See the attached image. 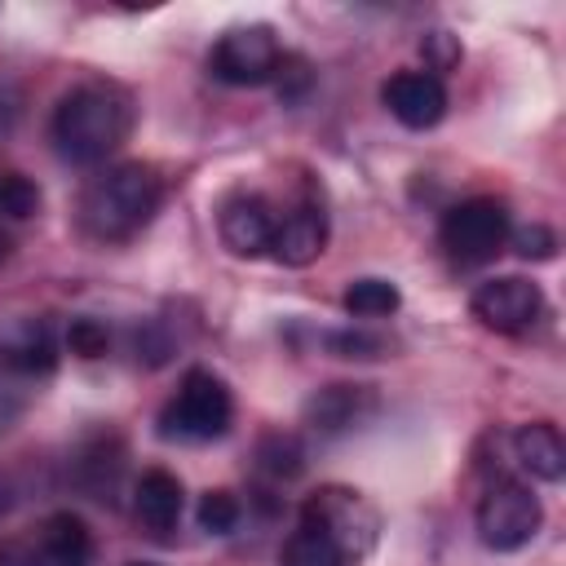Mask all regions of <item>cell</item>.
Wrapping results in <instances>:
<instances>
[{"mask_svg":"<svg viewBox=\"0 0 566 566\" xmlns=\"http://www.w3.org/2000/svg\"><path fill=\"white\" fill-rule=\"evenodd\" d=\"M283 62V49H279V35L274 27L265 22H248V27H230L212 53H208V71L212 80L230 84V88H256V84H270L274 71Z\"/></svg>","mask_w":566,"mask_h":566,"instance_id":"obj_8","label":"cell"},{"mask_svg":"<svg viewBox=\"0 0 566 566\" xmlns=\"http://www.w3.org/2000/svg\"><path fill=\"white\" fill-rule=\"evenodd\" d=\"M332 349L340 358H376L385 349V340L380 336H367V332H336L332 336Z\"/></svg>","mask_w":566,"mask_h":566,"instance_id":"obj_26","label":"cell"},{"mask_svg":"<svg viewBox=\"0 0 566 566\" xmlns=\"http://www.w3.org/2000/svg\"><path fill=\"white\" fill-rule=\"evenodd\" d=\"M380 102L402 128H433L447 115V84L429 71H394L380 84Z\"/></svg>","mask_w":566,"mask_h":566,"instance_id":"obj_12","label":"cell"},{"mask_svg":"<svg viewBox=\"0 0 566 566\" xmlns=\"http://www.w3.org/2000/svg\"><path fill=\"white\" fill-rule=\"evenodd\" d=\"M40 212V186L22 172H0V234L9 221H31Z\"/></svg>","mask_w":566,"mask_h":566,"instance_id":"obj_20","label":"cell"},{"mask_svg":"<svg viewBox=\"0 0 566 566\" xmlns=\"http://www.w3.org/2000/svg\"><path fill=\"white\" fill-rule=\"evenodd\" d=\"M256 460L270 478H296L305 469V451L292 433H265L261 447H256Z\"/></svg>","mask_w":566,"mask_h":566,"instance_id":"obj_21","label":"cell"},{"mask_svg":"<svg viewBox=\"0 0 566 566\" xmlns=\"http://www.w3.org/2000/svg\"><path fill=\"white\" fill-rule=\"evenodd\" d=\"M398 305H402V296L389 279H354L345 287V310L354 318H389Z\"/></svg>","mask_w":566,"mask_h":566,"instance_id":"obj_19","label":"cell"},{"mask_svg":"<svg viewBox=\"0 0 566 566\" xmlns=\"http://www.w3.org/2000/svg\"><path fill=\"white\" fill-rule=\"evenodd\" d=\"M128 566H150V562H128Z\"/></svg>","mask_w":566,"mask_h":566,"instance_id":"obj_29","label":"cell"},{"mask_svg":"<svg viewBox=\"0 0 566 566\" xmlns=\"http://www.w3.org/2000/svg\"><path fill=\"white\" fill-rule=\"evenodd\" d=\"M279 562H283V566H349V562L336 553V544L323 539V535H318L314 526H305V522H296V531L283 539Z\"/></svg>","mask_w":566,"mask_h":566,"instance_id":"obj_18","label":"cell"},{"mask_svg":"<svg viewBox=\"0 0 566 566\" xmlns=\"http://www.w3.org/2000/svg\"><path fill=\"white\" fill-rule=\"evenodd\" d=\"M230 420H234L230 385L208 367H190L177 394L159 411V438L164 442H212V438H226Z\"/></svg>","mask_w":566,"mask_h":566,"instance_id":"obj_3","label":"cell"},{"mask_svg":"<svg viewBox=\"0 0 566 566\" xmlns=\"http://www.w3.org/2000/svg\"><path fill=\"white\" fill-rule=\"evenodd\" d=\"M509 230H513V221H509L504 199L473 195V199L447 208V217L438 226V243L455 270H478V265H491L509 248Z\"/></svg>","mask_w":566,"mask_h":566,"instance_id":"obj_5","label":"cell"},{"mask_svg":"<svg viewBox=\"0 0 566 566\" xmlns=\"http://www.w3.org/2000/svg\"><path fill=\"white\" fill-rule=\"evenodd\" d=\"M274 84H279L283 102H296L301 88H310V66H305L301 57H287V53H283V62H279V71H274Z\"/></svg>","mask_w":566,"mask_h":566,"instance_id":"obj_25","label":"cell"},{"mask_svg":"<svg viewBox=\"0 0 566 566\" xmlns=\"http://www.w3.org/2000/svg\"><path fill=\"white\" fill-rule=\"evenodd\" d=\"M133 119H137V102L124 84L84 80L71 93H62L49 133H53V146L66 164L93 168V164H106L128 142Z\"/></svg>","mask_w":566,"mask_h":566,"instance_id":"obj_1","label":"cell"},{"mask_svg":"<svg viewBox=\"0 0 566 566\" xmlns=\"http://www.w3.org/2000/svg\"><path fill=\"white\" fill-rule=\"evenodd\" d=\"M509 248H513L522 261H548V256L557 252V234H553L548 226L531 221V226H522V230H509Z\"/></svg>","mask_w":566,"mask_h":566,"instance_id":"obj_23","label":"cell"},{"mask_svg":"<svg viewBox=\"0 0 566 566\" xmlns=\"http://www.w3.org/2000/svg\"><path fill=\"white\" fill-rule=\"evenodd\" d=\"M469 305H473V318H478L482 327L500 332V336H522V332H531V327L544 318V310H548L539 283H531V279H522V274H500V279L478 283V292H473Z\"/></svg>","mask_w":566,"mask_h":566,"instance_id":"obj_10","label":"cell"},{"mask_svg":"<svg viewBox=\"0 0 566 566\" xmlns=\"http://www.w3.org/2000/svg\"><path fill=\"white\" fill-rule=\"evenodd\" d=\"M424 57H429V75L451 71V66L460 62V44H455L447 31H433V35L424 40Z\"/></svg>","mask_w":566,"mask_h":566,"instance_id":"obj_27","label":"cell"},{"mask_svg":"<svg viewBox=\"0 0 566 566\" xmlns=\"http://www.w3.org/2000/svg\"><path fill=\"white\" fill-rule=\"evenodd\" d=\"M301 522L314 526L323 539H332L336 553L349 566H358L376 548V539H380V513L371 509V500L363 491L336 486V482L332 486H318L314 495H305Z\"/></svg>","mask_w":566,"mask_h":566,"instance_id":"obj_4","label":"cell"},{"mask_svg":"<svg viewBox=\"0 0 566 566\" xmlns=\"http://www.w3.org/2000/svg\"><path fill=\"white\" fill-rule=\"evenodd\" d=\"M376 411V398L367 385H327L305 402V424L323 438H336L354 424H363Z\"/></svg>","mask_w":566,"mask_h":566,"instance_id":"obj_14","label":"cell"},{"mask_svg":"<svg viewBox=\"0 0 566 566\" xmlns=\"http://www.w3.org/2000/svg\"><path fill=\"white\" fill-rule=\"evenodd\" d=\"M274 226H279V208L256 195V190H230L217 208V230H221V243L234 252V256H261L270 252L274 243Z\"/></svg>","mask_w":566,"mask_h":566,"instance_id":"obj_11","label":"cell"},{"mask_svg":"<svg viewBox=\"0 0 566 566\" xmlns=\"http://www.w3.org/2000/svg\"><path fill=\"white\" fill-rule=\"evenodd\" d=\"M93 535L75 513H44L0 544V566H88Z\"/></svg>","mask_w":566,"mask_h":566,"instance_id":"obj_7","label":"cell"},{"mask_svg":"<svg viewBox=\"0 0 566 566\" xmlns=\"http://www.w3.org/2000/svg\"><path fill=\"white\" fill-rule=\"evenodd\" d=\"M71 464H75V482L93 500H102V504L115 500V486H119V473H124V447H119V438H111V433L88 438Z\"/></svg>","mask_w":566,"mask_h":566,"instance_id":"obj_17","label":"cell"},{"mask_svg":"<svg viewBox=\"0 0 566 566\" xmlns=\"http://www.w3.org/2000/svg\"><path fill=\"white\" fill-rule=\"evenodd\" d=\"M513 460L522 464V473L539 478V482H562L566 473V442L557 433V424L548 420H531L513 433Z\"/></svg>","mask_w":566,"mask_h":566,"instance_id":"obj_16","label":"cell"},{"mask_svg":"<svg viewBox=\"0 0 566 566\" xmlns=\"http://www.w3.org/2000/svg\"><path fill=\"white\" fill-rule=\"evenodd\" d=\"M164 181L150 164H115L88 177L75 203V221L93 243H128L159 212Z\"/></svg>","mask_w":566,"mask_h":566,"instance_id":"obj_2","label":"cell"},{"mask_svg":"<svg viewBox=\"0 0 566 566\" xmlns=\"http://www.w3.org/2000/svg\"><path fill=\"white\" fill-rule=\"evenodd\" d=\"M181 504H186L181 482L168 469H146L142 473V482L133 491V513H137V522H142L146 535L168 539L177 531V522H181Z\"/></svg>","mask_w":566,"mask_h":566,"instance_id":"obj_15","label":"cell"},{"mask_svg":"<svg viewBox=\"0 0 566 566\" xmlns=\"http://www.w3.org/2000/svg\"><path fill=\"white\" fill-rule=\"evenodd\" d=\"M327 248V212L323 203L310 195L301 203H292L287 212H279V226H274V243H270V256L301 270L310 261H318Z\"/></svg>","mask_w":566,"mask_h":566,"instance_id":"obj_13","label":"cell"},{"mask_svg":"<svg viewBox=\"0 0 566 566\" xmlns=\"http://www.w3.org/2000/svg\"><path fill=\"white\" fill-rule=\"evenodd\" d=\"M239 513L243 509H239L234 491H203V500H199V526L212 531V535H230Z\"/></svg>","mask_w":566,"mask_h":566,"instance_id":"obj_22","label":"cell"},{"mask_svg":"<svg viewBox=\"0 0 566 566\" xmlns=\"http://www.w3.org/2000/svg\"><path fill=\"white\" fill-rule=\"evenodd\" d=\"M66 345H71V354H80V358H97V354H106L111 332H106L97 318H75L71 332H66Z\"/></svg>","mask_w":566,"mask_h":566,"instance_id":"obj_24","label":"cell"},{"mask_svg":"<svg viewBox=\"0 0 566 566\" xmlns=\"http://www.w3.org/2000/svg\"><path fill=\"white\" fill-rule=\"evenodd\" d=\"M544 522V509H539V495L517 482V478H495L482 500H478V513H473V526H478V539L491 548V553H517L535 539Z\"/></svg>","mask_w":566,"mask_h":566,"instance_id":"obj_6","label":"cell"},{"mask_svg":"<svg viewBox=\"0 0 566 566\" xmlns=\"http://www.w3.org/2000/svg\"><path fill=\"white\" fill-rule=\"evenodd\" d=\"M57 354L31 336H0V438L35 402L40 385L53 376Z\"/></svg>","mask_w":566,"mask_h":566,"instance_id":"obj_9","label":"cell"},{"mask_svg":"<svg viewBox=\"0 0 566 566\" xmlns=\"http://www.w3.org/2000/svg\"><path fill=\"white\" fill-rule=\"evenodd\" d=\"M4 509H9V482L0 478V517H4Z\"/></svg>","mask_w":566,"mask_h":566,"instance_id":"obj_28","label":"cell"}]
</instances>
